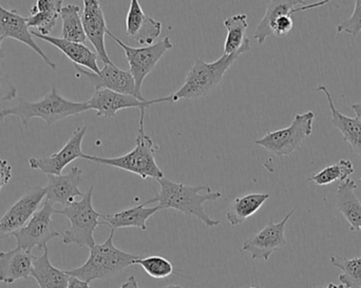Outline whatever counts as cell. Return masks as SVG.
<instances>
[{
  "instance_id": "8",
  "label": "cell",
  "mask_w": 361,
  "mask_h": 288,
  "mask_svg": "<svg viewBox=\"0 0 361 288\" xmlns=\"http://www.w3.org/2000/svg\"><path fill=\"white\" fill-rule=\"evenodd\" d=\"M314 118L315 113L313 111L296 114L288 128L267 132L264 137L257 139L255 144L279 158L290 156L313 133Z\"/></svg>"
},
{
  "instance_id": "31",
  "label": "cell",
  "mask_w": 361,
  "mask_h": 288,
  "mask_svg": "<svg viewBox=\"0 0 361 288\" xmlns=\"http://www.w3.org/2000/svg\"><path fill=\"white\" fill-rule=\"evenodd\" d=\"M331 263L339 268V281L345 288H361V257L347 259L339 255L331 257Z\"/></svg>"
},
{
  "instance_id": "10",
  "label": "cell",
  "mask_w": 361,
  "mask_h": 288,
  "mask_svg": "<svg viewBox=\"0 0 361 288\" xmlns=\"http://www.w3.org/2000/svg\"><path fill=\"white\" fill-rule=\"evenodd\" d=\"M53 203L46 200L42 208L38 209L29 222L12 237L16 239L17 247L31 251L33 249L44 251L49 241L59 237V232L53 227L52 215L56 213Z\"/></svg>"
},
{
  "instance_id": "32",
  "label": "cell",
  "mask_w": 361,
  "mask_h": 288,
  "mask_svg": "<svg viewBox=\"0 0 361 288\" xmlns=\"http://www.w3.org/2000/svg\"><path fill=\"white\" fill-rule=\"evenodd\" d=\"M137 265L143 268L144 272L152 278L165 279L169 278L173 273V265L171 261L160 257V256H150L147 258H140L135 262Z\"/></svg>"
},
{
  "instance_id": "7",
  "label": "cell",
  "mask_w": 361,
  "mask_h": 288,
  "mask_svg": "<svg viewBox=\"0 0 361 288\" xmlns=\"http://www.w3.org/2000/svg\"><path fill=\"white\" fill-rule=\"evenodd\" d=\"M329 0L324 1L305 4L302 0H275L269 1L265 11L264 16L257 25L255 31V39L259 44H263L269 36L275 35L277 37H283L288 35L293 27L294 20L292 16L296 13L313 10L326 6Z\"/></svg>"
},
{
  "instance_id": "2",
  "label": "cell",
  "mask_w": 361,
  "mask_h": 288,
  "mask_svg": "<svg viewBox=\"0 0 361 288\" xmlns=\"http://www.w3.org/2000/svg\"><path fill=\"white\" fill-rule=\"evenodd\" d=\"M87 101L75 103L69 101L59 94L53 87L50 93L44 95L38 101H27L20 99L15 107L0 110V122H4L8 116H17L20 118L23 128L27 129L32 118H42L46 126H52L55 123L66 120L70 116L78 115L88 111Z\"/></svg>"
},
{
  "instance_id": "29",
  "label": "cell",
  "mask_w": 361,
  "mask_h": 288,
  "mask_svg": "<svg viewBox=\"0 0 361 288\" xmlns=\"http://www.w3.org/2000/svg\"><path fill=\"white\" fill-rule=\"evenodd\" d=\"M80 12V8L76 4H67L63 6L61 12V18L63 21L61 38L78 44H84L86 42V34L82 27Z\"/></svg>"
},
{
  "instance_id": "15",
  "label": "cell",
  "mask_w": 361,
  "mask_h": 288,
  "mask_svg": "<svg viewBox=\"0 0 361 288\" xmlns=\"http://www.w3.org/2000/svg\"><path fill=\"white\" fill-rule=\"evenodd\" d=\"M74 68L78 73L86 76L90 80L95 91L106 89V90L114 91L121 94L131 95L139 99L135 78L131 75L130 72L120 69L114 63L104 65L103 69H101V72L97 74L78 65H74Z\"/></svg>"
},
{
  "instance_id": "13",
  "label": "cell",
  "mask_w": 361,
  "mask_h": 288,
  "mask_svg": "<svg viewBox=\"0 0 361 288\" xmlns=\"http://www.w3.org/2000/svg\"><path fill=\"white\" fill-rule=\"evenodd\" d=\"M87 132L86 126H80L72 133L69 141L56 154L42 158H31L29 165L32 169L42 171L47 175H61L63 169L78 158H84L82 149V139Z\"/></svg>"
},
{
  "instance_id": "19",
  "label": "cell",
  "mask_w": 361,
  "mask_h": 288,
  "mask_svg": "<svg viewBox=\"0 0 361 288\" xmlns=\"http://www.w3.org/2000/svg\"><path fill=\"white\" fill-rule=\"evenodd\" d=\"M47 177L48 182L44 187L46 200L50 201L53 204L59 203L63 207H67L75 201L76 196H84L78 188L82 183V170L78 167H72L67 175Z\"/></svg>"
},
{
  "instance_id": "33",
  "label": "cell",
  "mask_w": 361,
  "mask_h": 288,
  "mask_svg": "<svg viewBox=\"0 0 361 288\" xmlns=\"http://www.w3.org/2000/svg\"><path fill=\"white\" fill-rule=\"evenodd\" d=\"M337 33H347L355 38L361 32V0H356L353 14L341 21L336 27Z\"/></svg>"
},
{
  "instance_id": "26",
  "label": "cell",
  "mask_w": 361,
  "mask_h": 288,
  "mask_svg": "<svg viewBox=\"0 0 361 288\" xmlns=\"http://www.w3.org/2000/svg\"><path fill=\"white\" fill-rule=\"evenodd\" d=\"M31 277L35 279L39 288H67L69 275L66 270H59L51 263L48 247L39 257H34Z\"/></svg>"
},
{
  "instance_id": "12",
  "label": "cell",
  "mask_w": 361,
  "mask_h": 288,
  "mask_svg": "<svg viewBox=\"0 0 361 288\" xmlns=\"http://www.w3.org/2000/svg\"><path fill=\"white\" fill-rule=\"evenodd\" d=\"M46 198L44 187L36 186L25 192L0 219V240L12 237L33 217L40 203Z\"/></svg>"
},
{
  "instance_id": "17",
  "label": "cell",
  "mask_w": 361,
  "mask_h": 288,
  "mask_svg": "<svg viewBox=\"0 0 361 288\" xmlns=\"http://www.w3.org/2000/svg\"><path fill=\"white\" fill-rule=\"evenodd\" d=\"M0 35L11 38L31 48L38 56L52 70H56V65L44 54V51L34 42L33 36L27 27V18L21 16L16 10H8L0 4Z\"/></svg>"
},
{
  "instance_id": "43",
  "label": "cell",
  "mask_w": 361,
  "mask_h": 288,
  "mask_svg": "<svg viewBox=\"0 0 361 288\" xmlns=\"http://www.w3.org/2000/svg\"><path fill=\"white\" fill-rule=\"evenodd\" d=\"M360 183H361V177H360Z\"/></svg>"
},
{
  "instance_id": "25",
  "label": "cell",
  "mask_w": 361,
  "mask_h": 288,
  "mask_svg": "<svg viewBox=\"0 0 361 288\" xmlns=\"http://www.w3.org/2000/svg\"><path fill=\"white\" fill-rule=\"evenodd\" d=\"M356 182L348 179L338 186L336 192L337 211L349 222L351 232H361V202L356 196Z\"/></svg>"
},
{
  "instance_id": "35",
  "label": "cell",
  "mask_w": 361,
  "mask_h": 288,
  "mask_svg": "<svg viewBox=\"0 0 361 288\" xmlns=\"http://www.w3.org/2000/svg\"><path fill=\"white\" fill-rule=\"evenodd\" d=\"M12 179V166L6 160L0 158V190Z\"/></svg>"
},
{
  "instance_id": "5",
  "label": "cell",
  "mask_w": 361,
  "mask_h": 288,
  "mask_svg": "<svg viewBox=\"0 0 361 288\" xmlns=\"http://www.w3.org/2000/svg\"><path fill=\"white\" fill-rule=\"evenodd\" d=\"M239 53L233 55L223 54L212 63L195 58V65L189 70L184 84L177 92L169 96L161 97L160 103H177L180 99H197L207 96L224 77L227 70L240 57Z\"/></svg>"
},
{
  "instance_id": "18",
  "label": "cell",
  "mask_w": 361,
  "mask_h": 288,
  "mask_svg": "<svg viewBox=\"0 0 361 288\" xmlns=\"http://www.w3.org/2000/svg\"><path fill=\"white\" fill-rule=\"evenodd\" d=\"M162 33V23L145 14L137 0H131L126 17V34L142 46H152Z\"/></svg>"
},
{
  "instance_id": "3",
  "label": "cell",
  "mask_w": 361,
  "mask_h": 288,
  "mask_svg": "<svg viewBox=\"0 0 361 288\" xmlns=\"http://www.w3.org/2000/svg\"><path fill=\"white\" fill-rule=\"evenodd\" d=\"M114 230H111L105 242L91 247L88 260L82 266L66 273L90 284L93 281L107 280L135 265L142 257L118 249L114 244Z\"/></svg>"
},
{
  "instance_id": "41",
  "label": "cell",
  "mask_w": 361,
  "mask_h": 288,
  "mask_svg": "<svg viewBox=\"0 0 361 288\" xmlns=\"http://www.w3.org/2000/svg\"><path fill=\"white\" fill-rule=\"evenodd\" d=\"M164 288H183L180 287V285H169V287H165Z\"/></svg>"
},
{
  "instance_id": "27",
  "label": "cell",
  "mask_w": 361,
  "mask_h": 288,
  "mask_svg": "<svg viewBox=\"0 0 361 288\" xmlns=\"http://www.w3.org/2000/svg\"><path fill=\"white\" fill-rule=\"evenodd\" d=\"M227 30L224 44V55L244 54L250 50V40L246 37L248 27L247 15L238 14L225 19Z\"/></svg>"
},
{
  "instance_id": "1",
  "label": "cell",
  "mask_w": 361,
  "mask_h": 288,
  "mask_svg": "<svg viewBox=\"0 0 361 288\" xmlns=\"http://www.w3.org/2000/svg\"><path fill=\"white\" fill-rule=\"evenodd\" d=\"M157 182L160 185V190L156 192L154 198L144 203L146 206L152 203H159L158 206L162 209H175L187 218H197L210 228L220 224L219 220L212 219L206 213L204 203L222 198L221 192H212L209 186H188L175 183L165 177L157 180Z\"/></svg>"
},
{
  "instance_id": "39",
  "label": "cell",
  "mask_w": 361,
  "mask_h": 288,
  "mask_svg": "<svg viewBox=\"0 0 361 288\" xmlns=\"http://www.w3.org/2000/svg\"><path fill=\"white\" fill-rule=\"evenodd\" d=\"M4 38L2 37L1 35H0V61H1L2 59H4V57H6V53H4V49H2V46H1V44H2V42H4Z\"/></svg>"
},
{
  "instance_id": "14",
  "label": "cell",
  "mask_w": 361,
  "mask_h": 288,
  "mask_svg": "<svg viewBox=\"0 0 361 288\" xmlns=\"http://www.w3.org/2000/svg\"><path fill=\"white\" fill-rule=\"evenodd\" d=\"M154 104H160V99L152 101H140L131 95L121 94L114 91L97 90L92 97L87 101L89 110H94L99 118H111L116 115L120 110L137 108L140 111L146 110Z\"/></svg>"
},
{
  "instance_id": "40",
  "label": "cell",
  "mask_w": 361,
  "mask_h": 288,
  "mask_svg": "<svg viewBox=\"0 0 361 288\" xmlns=\"http://www.w3.org/2000/svg\"><path fill=\"white\" fill-rule=\"evenodd\" d=\"M324 288H345V287H343V284L336 285V284H334V283H330V284H329L328 287H324Z\"/></svg>"
},
{
  "instance_id": "11",
  "label": "cell",
  "mask_w": 361,
  "mask_h": 288,
  "mask_svg": "<svg viewBox=\"0 0 361 288\" xmlns=\"http://www.w3.org/2000/svg\"><path fill=\"white\" fill-rule=\"evenodd\" d=\"M295 209L284 217L279 223H274L269 220L267 225L258 234L250 237L243 243L242 251L250 253L255 261H269V257L275 251L283 249L288 244L286 238V226L288 220L295 213Z\"/></svg>"
},
{
  "instance_id": "16",
  "label": "cell",
  "mask_w": 361,
  "mask_h": 288,
  "mask_svg": "<svg viewBox=\"0 0 361 288\" xmlns=\"http://www.w3.org/2000/svg\"><path fill=\"white\" fill-rule=\"evenodd\" d=\"M82 21L87 39L94 46L99 58L103 61L104 65H112L114 63L108 55L105 44V36L109 29L99 1L84 0Z\"/></svg>"
},
{
  "instance_id": "34",
  "label": "cell",
  "mask_w": 361,
  "mask_h": 288,
  "mask_svg": "<svg viewBox=\"0 0 361 288\" xmlns=\"http://www.w3.org/2000/svg\"><path fill=\"white\" fill-rule=\"evenodd\" d=\"M17 88L11 82L8 74L0 68V101H10L16 99Z\"/></svg>"
},
{
  "instance_id": "4",
  "label": "cell",
  "mask_w": 361,
  "mask_h": 288,
  "mask_svg": "<svg viewBox=\"0 0 361 288\" xmlns=\"http://www.w3.org/2000/svg\"><path fill=\"white\" fill-rule=\"evenodd\" d=\"M140 116L139 130L135 139V147L128 154L118 158H101V156L85 154L84 160L97 164L116 167L128 173H135L143 180H159L164 177V173L157 164L156 151L158 149L152 137L145 132V110H142Z\"/></svg>"
},
{
  "instance_id": "9",
  "label": "cell",
  "mask_w": 361,
  "mask_h": 288,
  "mask_svg": "<svg viewBox=\"0 0 361 288\" xmlns=\"http://www.w3.org/2000/svg\"><path fill=\"white\" fill-rule=\"evenodd\" d=\"M107 35H109L114 42H118L121 48L124 50L129 67H130L129 72L135 78L137 96L141 101H146L142 95V84H143L146 76L154 71V68L158 65L161 58L164 56L165 53L173 49V44L171 38H169V36H166L164 39L152 44V46L133 48V46H128V44L123 42L120 38L114 35L110 30H108Z\"/></svg>"
},
{
  "instance_id": "37",
  "label": "cell",
  "mask_w": 361,
  "mask_h": 288,
  "mask_svg": "<svg viewBox=\"0 0 361 288\" xmlns=\"http://www.w3.org/2000/svg\"><path fill=\"white\" fill-rule=\"evenodd\" d=\"M118 288H141L137 284V279H135V276H130L128 278V280L124 283V284L121 285Z\"/></svg>"
},
{
  "instance_id": "20",
  "label": "cell",
  "mask_w": 361,
  "mask_h": 288,
  "mask_svg": "<svg viewBox=\"0 0 361 288\" xmlns=\"http://www.w3.org/2000/svg\"><path fill=\"white\" fill-rule=\"evenodd\" d=\"M34 257L35 256L32 255L31 251L18 247L0 251V283L13 284L21 279H29Z\"/></svg>"
},
{
  "instance_id": "38",
  "label": "cell",
  "mask_w": 361,
  "mask_h": 288,
  "mask_svg": "<svg viewBox=\"0 0 361 288\" xmlns=\"http://www.w3.org/2000/svg\"><path fill=\"white\" fill-rule=\"evenodd\" d=\"M352 110L355 112L356 118L361 120V104L356 103L351 106Z\"/></svg>"
},
{
  "instance_id": "36",
  "label": "cell",
  "mask_w": 361,
  "mask_h": 288,
  "mask_svg": "<svg viewBox=\"0 0 361 288\" xmlns=\"http://www.w3.org/2000/svg\"><path fill=\"white\" fill-rule=\"evenodd\" d=\"M67 288H91V287L89 285V283L80 280V279L75 278V277L70 276L69 284H68Z\"/></svg>"
},
{
  "instance_id": "21",
  "label": "cell",
  "mask_w": 361,
  "mask_h": 288,
  "mask_svg": "<svg viewBox=\"0 0 361 288\" xmlns=\"http://www.w3.org/2000/svg\"><path fill=\"white\" fill-rule=\"evenodd\" d=\"M31 33L34 37L49 42V44L61 51L74 63V65L87 68L89 71L93 72V73L97 74L101 72V69L97 65L99 56L94 52H92L88 46H85L84 44L68 42V40L63 39V38L53 37L50 35H40L35 31H32Z\"/></svg>"
},
{
  "instance_id": "42",
  "label": "cell",
  "mask_w": 361,
  "mask_h": 288,
  "mask_svg": "<svg viewBox=\"0 0 361 288\" xmlns=\"http://www.w3.org/2000/svg\"><path fill=\"white\" fill-rule=\"evenodd\" d=\"M248 288H258V287H248Z\"/></svg>"
},
{
  "instance_id": "23",
  "label": "cell",
  "mask_w": 361,
  "mask_h": 288,
  "mask_svg": "<svg viewBox=\"0 0 361 288\" xmlns=\"http://www.w3.org/2000/svg\"><path fill=\"white\" fill-rule=\"evenodd\" d=\"M162 211L160 206L147 207L145 204L137 205L133 208L125 209L110 215H102V225L109 226L110 230L116 232L118 228L137 227L145 232L147 230V221L150 217Z\"/></svg>"
},
{
  "instance_id": "28",
  "label": "cell",
  "mask_w": 361,
  "mask_h": 288,
  "mask_svg": "<svg viewBox=\"0 0 361 288\" xmlns=\"http://www.w3.org/2000/svg\"><path fill=\"white\" fill-rule=\"evenodd\" d=\"M269 199L267 194H248L238 196L229 205L226 211V220L231 226H238L243 223L248 218L258 213Z\"/></svg>"
},
{
  "instance_id": "24",
  "label": "cell",
  "mask_w": 361,
  "mask_h": 288,
  "mask_svg": "<svg viewBox=\"0 0 361 288\" xmlns=\"http://www.w3.org/2000/svg\"><path fill=\"white\" fill-rule=\"evenodd\" d=\"M63 0H37L27 17V27H35L38 34L50 35L61 17Z\"/></svg>"
},
{
  "instance_id": "22",
  "label": "cell",
  "mask_w": 361,
  "mask_h": 288,
  "mask_svg": "<svg viewBox=\"0 0 361 288\" xmlns=\"http://www.w3.org/2000/svg\"><path fill=\"white\" fill-rule=\"evenodd\" d=\"M317 92H322L328 99L329 108L331 111V120L334 127H336L343 139L351 145L354 151L361 158V120L357 118H350L341 113L334 104V99L326 86H318Z\"/></svg>"
},
{
  "instance_id": "30",
  "label": "cell",
  "mask_w": 361,
  "mask_h": 288,
  "mask_svg": "<svg viewBox=\"0 0 361 288\" xmlns=\"http://www.w3.org/2000/svg\"><path fill=\"white\" fill-rule=\"evenodd\" d=\"M354 173H355V169H354L353 163L343 158L337 164L326 167L319 173L312 175L307 181L313 182L318 186H326L336 181H347L352 175H354Z\"/></svg>"
},
{
  "instance_id": "6",
  "label": "cell",
  "mask_w": 361,
  "mask_h": 288,
  "mask_svg": "<svg viewBox=\"0 0 361 288\" xmlns=\"http://www.w3.org/2000/svg\"><path fill=\"white\" fill-rule=\"evenodd\" d=\"M93 190L91 186L85 192L82 200L74 201L69 206L56 211L57 215H63L69 220L70 228L63 232V243L66 245L76 244L80 247L94 246V232L97 226L102 225L99 219L102 215L95 211L92 204Z\"/></svg>"
}]
</instances>
